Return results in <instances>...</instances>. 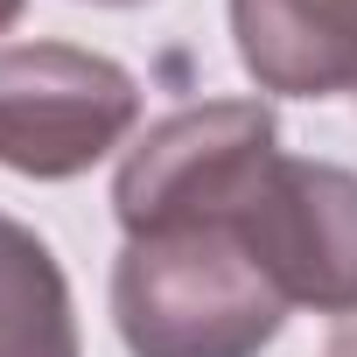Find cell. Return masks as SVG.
<instances>
[{
	"mask_svg": "<svg viewBox=\"0 0 357 357\" xmlns=\"http://www.w3.org/2000/svg\"><path fill=\"white\" fill-rule=\"evenodd\" d=\"M112 315L133 357H259L287 322V294L225 225H161L126 238Z\"/></svg>",
	"mask_w": 357,
	"mask_h": 357,
	"instance_id": "cell-1",
	"label": "cell"
},
{
	"mask_svg": "<svg viewBox=\"0 0 357 357\" xmlns=\"http://www.w3.org/2000/svg\"><path fill=\"white\" fill-rule=\"evenodd\" d=\"M175 225H225L266 266V280L287 294V308H322V315L357 308V175L350 168L294 161L273 140L204 211L175 218Z\"/></svg>",
	"mask_w": 357,
	"mask_h": 357,
	"instance_id": "cell-2",
	"label": "cell"
},
{
	"mask_svg": "<svg viewBox=\"0 0 357 357\" xmlns=\"http://www.w3.org/2000/svg\"><path fill=\"white\" fill-rule=\"evenodd\" d=\"M140 119V84L70 43H15L0 50V168L63 183L105 161Z\"/></svg>",
	"mask_w": 357,
	"mask_h": 357,
	"instance_id": "cell-3",
	"label": "cell"
},
{
	"mask_svg": "<svg viewBox=\"0 0 357 357\" xmlns=\"http://www.w3.org/2000/svg\"><path fill=\"white\" fill-rule=\"evenodd\" d=\"M231 36L266 91L322 98L357 84V0H231Z\"/></svg>",
	"mask_w": 357,
	"mask_h": 357,
	"instance_id": "cell-4",
	"label": "cell"
},
{
	"mask_svg": "<svg viewBox=\"0 0 357 357\" xmlns=\"http://www.w3.org/2000/svg\"><path fill=\"white\" fill-rule=\"evenodd\" d=\"M0 357H77L63 266L15 218H0Z\"/></svg>",
	"mask_w": 357,
	"mask_h": 357,
	"instance_id": "cell-5",
	"label": "cell"
},
{
	"mask_svg": "<svg viewBox=\"0 0 357 357\" xmlns=\"http://www.w3.org/2000/svg\"><path fill=\"white\" fill-rule=\"evenodd\" d=\"M329 343H343V350H357V308H350V315H336V336H329Z\"/></svg>",
	"mask_w": 357,
	"mask_h": 357,
	"instance_id": "cell-6",
	"label": "cell"
},
{
	"mask_svg": "<svg viewBox=\"0 0 357 357\" xmlns=\"http://www.w3.org/2000/svg\"><path fill=\"white\" fill-rule=\"evenodd\" d=\"M15 15H22V0H0V29H8V22H15Z\"/></svg>",
	"mask_w": 357,
	"mask_h": 357,
	"instance_id": "cell-7",
	"label": "cell"
},
{
	"mask_svg": "<svg viewBox=\"0 0 357 357\" xmlns=\"http://www.w3.org/2000/svg\"><path fill=\"white\" fill-rule=\"evenodd\" d=\"M329 357H357V350H343V343H329Z\"/></svg>",
	"mask_w": 357,
	"mask_h": 357,
	"instance_id": "cell-8",
	"label": "cell"
},
{
	"mask_svg": "<svg viewBox=\"0 0 357 357\" xmlns=\"http://www.w3.org/2000/svg\"><path fill=\"white\" fill-rule=\"evenodd\" d=\"M98 8H133V0H98Z\"/></svg>",
	"mask_w": 357,
	"mask_h": 357,
	"instance_id": "cell-9",
	"label": "cell"
}]
</instances>
